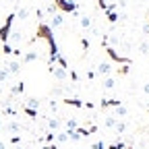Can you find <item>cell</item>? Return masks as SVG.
<instances>
[{
    "mask_svg": "<svg viewBox=\"0 0 149 149\" xmlns=\"http://www.w3.org/2000/svg\"><path fill=\"white\" fill-rule=\"evenodd\" d=\"M29 15H31V8H29V6H21V8H17L15 19H21V21H25V19H29Z\"/></svg>",
    "mask_w": 149,
    "mask_h": 149,
    "instance_id": "obj_9",
    "label": "cell"
},
{
    "mask_svg": "<svg viewBox=\"0 0 149 149\" xmlns=\"http://www.w3.org/2000/svg\"><path fill=\"white\" fill-rule=\"evenodd\" d=\"M97 6L104 10V8H106V0H97Z\"/></svg>",
    "mask_w": 149,
    "mask_h": 149,
    "instance_id": "obj_38",
    "label": "cell"
},
{
    "mask_svg": "<svg viewBox=\"0 0 149 149\" xmlns=\"http://www.w3.org/2000/svg\"><path fill=\"white\" fill-rule=\"evenodd\" d=\"M106 48V54L110 56V60H114V62H118V64H130V58H126V56H120L112 46H104Z\"/></svg>",
    "mask_w": 149,
    "mask_h": 149,
    "instance_id": "obj_3",
    "label": "cell"
},
{
    "mask_svg": "<svg viewBox=\"0 0 149 149\" xmlns=\"http://www.w3.org/2000/svg\"><path fill=\"white\" fill-rule=\"evenodd\" d=\"M48 128L52 130V133H58V130L62 128V120L60 118H48Z\"/></svg>",
    "mask_w": 149,
    "mask_h": 149,
    "instance_id": "obj_7",
    "label": "cell"
},
{
    "mask_svg": "<svg viewBox=\"0 0 149 149\" xmlns=\"http://www.w3.org/2000/svg\"><path fill=\"white\" fill-rule=\"evenodd\" d=\"M79 128V122L74 120V118H68L66 120V130H77Z\"/></svg>",
    "mask_w": 149,
    "mask_h": 149,
    "instance_id": "obj_24",
    "label": "cell"
},
{
    "mask_svg": "<svg viewBox=\"0 0 149 149\" xmlns=\"http://www.w3.org/2000/svg\"><path fill=\"white\" fill-rule=\"evenodd\" d=\"M85 77H87V79L91 81V79H95L97 74H95V70H87V72H85Z\"/></svg>",
    "mask_w": 149,
    "mask_h": 149,
    "instance_id": "obj_34",
    "label": "cell"
},
{
    "mask_svg": "<svg viewBox=\"0 0 149 149\" xmlns=\"http://www.w3.org/2000/svg\"><path fill=\"white\" fill-rule=\"evenodd\" d=\"M4 130H8V133H21V130H23V126L19 124L17 120H8V122L4 124Z\"/></svg>",
    "mask_w": 149,
    "mask_h": 149,
    "instance_id": "obj_8",
    "label": "cell"
},
{
    "mask_svg": "<svg viewBox=\"0 0 149 149\" xmlns=\"http://www.w3.org/2000/svg\"><path fill=\"white\" fill-rule=\"evenodd\" d=\"M23 114H27L29 118H37V116H40V112H35V110H29V108H25V106H23Z\"/></svg>",
    "mask_w": 149,
    "mask_h": 149,
    "instance_id": "obj_26",
    "label": "cell"
},
{
    "mask_svg": "<svg viewBox=\"0 0 149 149\" xmlns=\"http://www.w3.org/2000/svg\"><path fill=\"white\" fill-rule=\"evenodd\" d=\"M23 106H25V108H29V110L40 112V100H37V97H27V100L23 102Z\"/></svg>",
    "mask_w": 149,
    "mask_h": 149,
    "instance_id": "obj_11",
    "label": "cell"
},
{
    "mask_svg": "<svg viewBox=\"0 0 149 149\" xmlns=\"http://www.w3.org/2000/svg\"><path fill=\"white\" fill-rule=\"evenodd\" d=\"M66 141H68V135H66V130H64V133H58V135L54 137V143H56V145H58V143H66Z\"/></svg>",
    "mask_w": 149,
    "mask_h": 149,
    "instance_id": "obj_22",
    "label": "cell"
},
{
    "mask_svg": "<svg viewBox=\"0 0 149 149\" xmlns=\"http://www.w3.org/2000/svg\"><path fill=\"white\" fill-rule=\"evenodd\" d=\"M66 135H68V141H72V143L81 141V135L77 133V130H66Z\"/></svg>",
    "mask_w": 149,
    "mask_h": 149,
    "instance_id": "obj_23",
    "label": "cell"
},
{
    "mask_svg": "<svg viewBox=\"0 0 149 149\" xmlns=\"http://www.w3.org/2000/svg\"><path fill=\"white\" fill-rule=\"evenodd\" d=\"M147 52H149V42L143 40V42L139 44V54H147Z\"/></svg>",
    "mask_w": 149,
    "mask_h": 149,
    "instance_id": "obj_27",
    "label": "cell"
},
{
    "mask_svg": "<svg viewBox=\"0 0 149 149\" xmlns=\"http://www.w3.org/2000/svg\"><path fill=\"white\" fill-rule=\"evenodd\" d=\"M79 25H81L83 29H91L93 23H91V19H89L87 15H81V17H79Z\"/></svg>",
    "mask_w": 149,
    "mask_h": 149,
    "instance_id": "obj_16",
    "label": "cell"
},
{
    "mask_svg": "<svg viewBox=\"0 0 149 149\" xmlns=\"http://www.w3.org/2000/svg\"><path fill=\"white\" fill-rule=\"evenodd\" d=\"M147 19H149V13H147Z\"/></svg>",
    "mask_w": 149,
    "mask_h": 149,
    "instance_id": "obj_39",
    "label": "cell"
},
{
    "mask_svg": "<svg viewBox=\"0 0 149 149\" xmlns=\"http://www.w3.org/2000/svg\"><path fill=\"white\" fill-rule=\"evenodd\" d=\"M126 114H128V110H126L124 106H116V108H114V114H112V116L120 118V116H126Z\"/></svg>",
    "mask_w": 149,
    "mask_h": 149,
    "instance_id": "obj_21",
    "label": "cell"
},
{
    "mask_svg": "<svg viewBox=\"0 0 149 149\" xmlns=\"http://www.w3.org/2000/svg\"><path fill=\"white\" fill-rule=\"evenodd\" d=\"M0 118H2V116H0Z\"/></svg>",
    "mask_w": 149,
    "mask_h": 149,
    "instance_id": "obj_40",
    "label": "cell"
},
{
    "mask_svg": "<svg viewBox=\"0 0 149 149\" xmlns=\"http://www.w3.org/2000/svg\"><path fill=\"white\" fill-rule=\"evenodd\" d=\"M42 149H58V147H56V143H44Z\"/></svg>",
    "mask_w": 149,
    "mask_h": 149,
    "instance_id": "obj_35",
    "label": "cell"
},
{
    "mask_svg": "<svg viewBox=\"0 0 149 149\" xmlns=\"http://www.w3.org/2000/svg\"><path fill=\"white\" fill-rule=\"evenodd\" d=\"M91 149H106V143H102V141H95L91 145Z\"/></svg>",
    "mask_w": 149,
    "mask_h": 149,
    "instance_id": "obj_32",
    "label": "cell"
},
{
    "mask_svg": "<svg viewBox=\"0 0 149 149\" xmlns=\"http://www.w3.org/2000/svg\"><path fill=\"white\" fill-rule=\"evenodd\" d=\"M116 106H122V102H120V100H102V102H100V108H102V110H106V108H116Z\"/></svg>",
    "mask_w": 149,
    "mask_h": 149,
    "instance_id": "obj_13",
    "label": "cell"
},
{
    "mask_svg": "<svg viewBox=\"0 0 149 149\" xmlns=\"http://www.w3.org/2000/svg\"><path fill=\"white\" fill-rule=\"evenodd\" d=\"M35 17L40 19V23H44V19H46V10H42V8H37V10H35Z\"/></svg>",
    "mask_w": 149,
    "mask_h": 149,
    "instance_id": "obj_30",
    "label": "cell"
},
{
    "mask_svg": "<svg viewBox=\"0 0 149 149\" xmlns=\"http://www.w3.org/2000/svg\"><path fill=\"white\" fill-rule=\"evenodd\" d=\"M147 2H149V0H147Z\"/></svg>",
    "mask_w": 149,
    "mask_h": 149,
    "instance_id": "obj_41",
    "label": "cell"
},
{
    "mask_svg": "<svg viewBox=\"0 0 149 149\" xmlns=\"http://www.w3.org/2000/svg\"><path fill=\"white\" fill-rule=\"evenodd\" d=\"M116 122H118L116 116H106V118H104V126H106V128H114Z\"/></svg>",
    "mask_w": 149,
    "mask_h": 149,
    "instance_id": "obj_19",
    "label": "cell"
},
{
    "mask_svg": "<svg viewBox=\"0 0 149 149\" xmlns=\"http://www.w3.org/2000/svg\"><path fill=\"white\" fill-rule=\"evenodd\" d=\"M141 31H143V33H145V35H149V23H145V25H143V27H141Z\"/></svg>",
    "mask_w": 149,
    "mask_h": 149,
    "instance_id": "obj_36",
    "label": "cell"
},
{
    "mask_svg": "<svg viewBox=\"0 0 149 149\" xmlns=\"http://www.w3.org/2000/svg\"><path fill=\"white\" fill-rule=\"evenodd\" d=\"M8 42H10V44H15V46L23 44V31H10V35H8Z\"/></svg>",
    "mask_w": 149,
    "mask_h": 149,
    "instance_id": "obj_10",
    "label": "cell"
},
{
    "mask_svg": "<svg viewBox=\"0 0 149 149\" xmlns=\"http://www.w3.org/2000/svg\"><path fill=\"white\" fill-rule=\"evenodd\" d=\"M95 74H100V77H110L112 74V62L110 60H102L95 66Z\"/></svg>",
    "mask_w": 149,
    "mask_h": 149,
    "instance_id": "obj_4",
    "label": "cell"
},
{
    "mask_svg": "<svg viewBox=\"0 0 149 149\" xmlns=\"http://www.w3.org/2000/svg\"><path fill=\"white\" fill-rule=\"evenodd\" d=\"M141 89H143V93H145V95H149V83H145Z\"/></svg>",
    "mask_w": 149,
    "mask_h": 149,
    "instance_id": "obj_37",
    "label": "cell"
},
{
    "mask_svg": "<svg viewBox=\"0 0 149 149\" xmlns=\"http://www.w3.org/2000/svg\"><path fill=\"white\" fill-rule=\"evenodd\" d=\"M81 48H83V52L89 50V40H87V37H81Z\"/></svg>",
    "mask_w": 149,
    "mask_h": 149,
    "instance_id": "obj_31",
    "label": "cell"
},
{
    "mask_svg": "<svg viewBox=\"0 0 149 149\" xmlns=\"http://www.w3.org/2000/svg\"><path fill=\"white\" fill-rule=\"evenodd\" d=\"M13 23H15V13L6 17L4 25H0V42H2V44L8 42V35H10V31H13Z\"/></svg>",
    "mask_w": 149,
    "mask_h": 149,
    "instance_id": "obj_1",
    "label": "cell"
},
{
    "mask_svg": "<svg viewBox=\"0 0 149 149\" xmlns=\"http://www.w3.org/2000/svg\"><path fill=\"white\" fill-rule=\"evenodd\" d=\"M2 54L4 56H13V46L6 42V44H2Z\"/></svg>",
    "mask_w": 149,
    "mask_h": 149,
    "instance_id": "obj_28",
    "label": "cell"
},
{
    "mask_svg": "<svg viewBox=\"0 0 149 149\" xmlns=\"http://www.w3.org/2000/svg\"><path fill=\"white\" fill-rule=\"evenodd\" d=\"M54 6L62 13H77L79 10V4L72 2V0H54Z\"/></svg>",
    "mask_w": 149,
    "mask_h": 149,
    "instance_id": "obj_2",
    "label": "cell"
},
{
    "mask_svg": "<svg viewBox=\"0 0 149 149\" xmlns=\"http://www.w3.org/2000/svg\"><path fill=\"white\" fill-rule=\"evenodd\" d=\"M114 128H116V133H118V135H122V133H124V130H126V122H122V120H118Z\"/></svg>",
    "mask_w": 149,
    "mask_h": 149,
    "instance_id": "obj_25",
    "label": "cell"
},
{
    "mask_svg": "<svg viewBox=\"0 0 149 149\" xmlns=\"http://www.w3.org/2000/svg\"><path fill=\"white\" fill-rule=\"evenodd\" d=\"M50 72H52L58 81H64V79L68 77V70L62 68V66H58V64H50Z\"/></svg>",
    "mask_w": 149,
    "mask_h": 149,
    "instance_id": "obj_5",
    "label": "cell"
},
{
    "mask_svg": "<svg viewBox=\"0 0 149 149\" xmlns=\"http://www.w3.org/2000/svg\"><path fill=\"white\" fill-rule=\"evenodd\" d=\"M64 104H66V106H72V108H83V102L77 100V97H66Z\"/></svg>",
    "mask_w": 149,
    "mask_h": 149,
    "instance_id": "obj_20",
    "label": "cell"
},
{
    "mask_svg": "<svg viewBox=\"0 0 149 149\" xmlns=\"http://www.w3.org/2000/svg\"><path fill=\"white\" fill-rule=\"evenodd\" d=\"M106 19H108V23H110V25H116V23H118V19H120V15H118L116 10H112V13H106Z\"/></svg>",
    "mask_w": 149,
    "mask_h": 149,
    "instance_id": "obj_17",
    "label": "cell"
},
{
    "mask_svg": "<svg viewBox=\"0 0 149 149\" xmlns=\"http://www.w3.org/2000/svg\"><path fill=\"white\" fill-rule=\"evenodd\" d=\"M37 58H40V54H37L35 50H29V52L21 54V58H19V62H21V64H31V62H35Z\"/></svg>",
    "mask_w": 149,
    "mask_h": 149,
    "instance_id": "obj_6",
    "label": "cell"
},
{
    "mask_svg": "<svg viewBox=\"0 0 149 149\" xmlns=\"http://www.w3.org/2000/svg\"><path fill=\"white\" fill-rule=\"evenodd\" d=\"M23 91H25V83H23V81H19V83H17V85L10 89V97H15V95H21Z\"/></svg>",
    "mask_w": 149,
    "mask_h": 149,
    "instance_id": "obj_15",
    "label": "cell"
},
{
    "mask_svg": "<svg viewBox=\"0 0 149 149\" xmlns=\"http://www.w3.org/2000/svg\"><path fill=\"white\" fill-rule=\"evenodd\" d=\"M6 70H8V74H17L19 70H21V62H19V60H10Z\"/></svg>",
    "mask_w": 149,
    "mask_h": 149,
    "instance_id": "obj_14",
    "label": "cell"
},
{
    "mask_svg": "<svg viewBox=\"0 0 149 149\" xmlns=\"http://www.w3.org/2000/svg\"><path fill=\"white\" fill-rule=\"evenodd\" d=\"M21 139H23L21 135H15V137H10V141H8V143H13V145H17V143H21Z\"/></svg>",
    "mask_w": 149,
    "mask_h": 149,
    "instance_id": "obj_33",
    "label": "cell"
},
{
    "mask_svg": "<svg viewBox=\"0 0 149 149\" xmlns=\"http://www.w3.org/2000/svg\"><path fill=\"white\" fill-rule=\"evenodd\" d=\"M64 25V17H62V13H56L54 17H52V29H58V27H62Z\"/></svg>",
    "mask_w": 149,
    "mask_h": 149,
    "instance_id": "obj_12",
    "label": "cell"
},
{
    "mask_svg": "<svg viewBox=\"0 0 149 149\" xmlns=\"http://www.w3.org/2000/svg\"><path fill=\"white\" fill-rule=\"evenodd\" d=\"M10 77V74H8V70H6V66L4 68H0V85H2V81H6Z\"/></svg>",
    "mask_w": 149,
    "mask_h": 149,
    "instance_id": "obj_29",
    "label": "cell"
},
{
    "mask_svg": "<svg viewBox=\"0 0 149 149\" xmlns=\"http://www.w3.org/2000/svg\"><path fill=\"white\" fill-rule=\"evenodd\" d=\"M102 85H104V89H114L116 87V79L114 77H104V83Z\"/></svg>",
    "mask_w": 149,
    "mask_h": 149,
    "instance_id": "obj_18",
    "label": "cell"
}]
</instances>
